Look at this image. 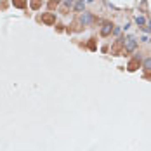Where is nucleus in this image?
<instances>
[{"mask_svg":"<svg viewBox=\"0 0 151 151\" xmlns=\"http://www.w3.org/2000/svg\"><path fill=\"white\" fill-rule=\"evenodd\" d=\"M136 47H137V40L132 38V37H128V38L125 40V51H127V52H134Z\"/></svg>","mask_w":151,"mask_h":151,"instance_id":"f257e3e1","label":"nucleus"},{"mask_svg":"<svg viewBox=\"0 0 151 151\" xmlns=\"http://www.w3.org/2000/svg\"><path fill=\"white\" fill-rule=\"evenodd\" d=\"M111 30H113V25L110 23V21H106V23H102V28H101V35L102 37H108L111 33Z\"/></svg>","mask_w":151,"mask_h":151,"instance_id":"f03ea898","label":"nucleus"},{"mask_svg":"<svg viewBox=\"0 0 151 151\" xmlns=\"http://www.w3.org/2000/svg\"><path fill=\"white\" fill-rule=\"evenodd\" d=\"M80 23H82L83 26H89V25L92 23V16H90L89 12H83V14L80 16Z\"/></svg>","mask_w":151,"mask_h":151,"instance_id":"7ed1b4c3","label":"nucleus"},{"mask_svg":"<svg viewBox=\"0 0 151 151\" xmlns=\"http://www.w3.org/2000/svg\"><path fill=\"white\" fill-rule=\"evenodd\" d=\"M83 9H85V0H78V2L75 4V11L76 12H82Z\"/></svg>","mask_w":151,"mask_h":151,"instance_id":"20e7f679","label":"nucleus"},{"mask_svg":"<svg viewBox=\"0 0 151 151\" xmlns=\"http://www.w3.org/2000/svg\"><path fill=\"white\" fill-rule=\"evenodd\" d=\"M136 25H139V26H142V25H146V19H144L142 16H137V17H136Z\"/></svg>","mask_w":151,"mask_h":151,"instance_id":"39448f33","label":"nucleus"},{"mask_svg":"<svg viewBox=\"0 0 151 151\" xmlns=\"http://www.w3.org/2000/svg\"><path fill=\"white\" fill-rule=\"evenodd\" d=\"M142 66H144L146 70H151V57H148V59H144V63H142Z\"/></svg>","mask_w":151,"mask_h":151,"instance_id":"423d86ee","label":"nucleus"},{"mask_svg":"<svg viewBox=\"0 0 151 151\" xmlns=\"http://www.w3.org/2000/svg\"><path fill=\"white\" fill-rule=\"evenodd\" d=\"M146 31H148V33L151 31V21H148V23H146Z\"/></svg>","mask_w":151,"mask_h":151,"instance_id":"0eeeda50","label":"nucleus"}]
</instances>
